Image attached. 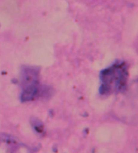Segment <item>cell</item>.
<instances>
[{
    "mask_svg": "<svg viewBox=\"0 0 138 153\" xmlns=\"http://www.w3.org/2000/svg\"><path fill=\"white\" fill-rule=\"evenodd\" d=\"M21 100L31 102L39 97L40 91V71L34 67H25L21 71Z\"/></svg>",
    "mask_w": 138,
    "mask_h": 153,
    "instance_id": "7a4b0ae2",
    "label": "cell"
},
{
    "mask_svg": "<svg viewBox=\"0 0 138 153\" xmlns=\"http://www.w3.org/2000/svg\"><path fill=\"white\" fill-rule=\"evenodd\" d=\"M0 153H32L27 146L13 136L0 135Z\"/></svg>",
    "mask_w": 138,
    "mask_h": 153,
    "instance_id": "3957f363",
    "label": "cell"
},
{
    "mask_svg": "<svg viewBox=\"0 0 138 153\" xmlns=\"http://www.w3.org/2000/svg\"><path fill=\"white\" fill-rule=\"evenodd\" d=\"M128 78V66L124 61H117L102 71L100 94L109 95L121 93L126 89Z\"/></svg>",
    "mask_w": 138,
    "mask_h": 153,
    "instance_id": "6da1fadb",
    "label": "cell"
}]
</instances>
